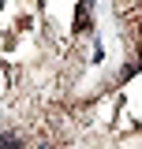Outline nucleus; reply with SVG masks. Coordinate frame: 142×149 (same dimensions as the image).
Wrapping results in <instances>:
<instances>
[{
	"label": "nucleus",
	"mask_w": 142,
	"mask_h": 149,
	"mask_svg": "<svg viewBox=\"0 0 142 149\" xmlns=\"http://www.w3.org/2000/svg\"><path fill=\"white\" fill-rule=\"evenodd\" d=\"M0 149H22V134L19 130H4L0 134Z\"/></svg>",
	"instance_id": "obj_1"
}]
</instances>
